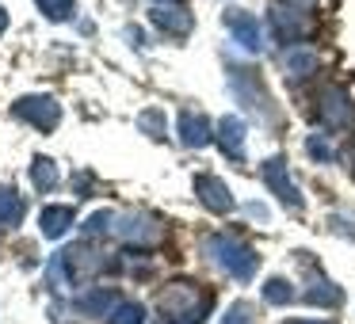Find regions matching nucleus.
Returning a JSON list of instances; mask_svg holds the SVG:
<instances>
[{"label": "nucleus", "mask_w": 355, "mask_h": 324, "mask_svg": "<svg viewBox=\"0 0 355 324\" xmlns=\"http://www.w3.org/2000/svg\"><path fill=\"white\" fill-rule=\"evenodd\" d=\"M39 8L50 19H69L73 16V0H39Z\"/></svg>", "instance_id": "obj_11"}, {"label": "nucleus", "mask_w": 355, "mask_h": 324, "mask_svg": "<svg viewBox=\"0 0 355 324\" xmlns=\"http://www.w3.org/2000/svg\"><path fill=\"white\" fill-rule=\"evenodd\" d=\"M19 115L31 118V123H39V126H54L58 103H50V100H24V103H19Z\"/></svg>", "instance_id": "obj_5"}, {"label": "nucleus", "mask_w": 355, "mask_h": 324, "mask_svg": "<svg viewBox=\"0 0 355 324\" xmlns=\"http://www.w3.org/2000/svg\"><path fill=\"white\" fill-rule=\"evenodd\" d=\"M271 31H275L279 42H302L306 39V16H302V8L275 4L271 8Z\"/></svg>", "instance_id": "obj_1"}, {"label": "nucleus", "mask_w": 355, "mask_h": 324, "mask_svg": "<svg viewBox=\"0 0 355 324\" xmlns=\"http://www.w3.org/2000/svg\"><path fill=\"white\" fill-rule=\"evenodd\" d=\"M286 69H291V77H306V73L313 69V54H309V50L291 54V57H286Z\"/></svg>", "instance_id": "obj_10"}, {"label": "nucleus", "mask_w": 355, "mask_h": 324, "mask_svg": "<svg viewBox=\"0 0 355 324\" xmlns=\"http://www.w3.org/2000/svg\"><path fill=\"white\" fill-rule=\"evenodd\" d=\"M199 191H202V199H207V206H214V210H230V195H225V187L218 183V179L202 176V179H199Z\"/></svg>", "instance_id": "obj_9"}, {"label": "nucleus", "mask_w": 355, "mask_h": 324, "mask_svg": "<svg viewBox=\"0 0 355 324\" xmlns=\"http://www.w3.org/2000/svg\"><path fill=\"white\" fill-rule=\"evenodd\" d=\"M4 24H8V16H4V8H0V31H4Z\"/></svg>", "instance_id": "obj_12"}, {"label": "nucleus", "mask_w": 355, "mask_h": 324, "mask_svg": "<svg viewBox=\"0 0 355 324\" xmlns=\"http://www.w3.org/2000/svg\"><path fill=\"white\" fill-rule=\"evenodd\" d=\"M225 27L237 35V42H241L245 50H260V46H263V42H260V24H256L248 12L230 8V12H225Z\"/></svg>", "instance_id": "obj_3"}, {"label": "nucleus", "mask_w": 355, "mask_h": 324, "mask_svg": "<svg viewBox=\"0 0 355 324\" xmlns=\"http://www.w3.org/2000/svg\"><path fill=\"white\" fill-rule=\"evenodd\" d=\"M321 118L329 126H336V130L352 126L355 111H352V103H347V96L340 92V88H324V92H321Z\"/></svg>", "instance_id": "obj_2"}, {"label": "nucleus", "mask_w": 355, "mask_h": 324, "mask_svg": "<svg viewBox=\"0 0 355 324\" xmlns=\"http://www.w3.org/2000/svg\"><path fill=\"white\" fill-rule=\"evenodd\" d=\"M180 130H184V141H187V145H202V141L210 138L207 118H202V115H191V111H187V115L180 118Z\"/></svg>", "instance_id": "obj_7"}, {"label": "nucleus", "mask_w": 355, "mask_h": 324, "mask_svg": "<svg viewBox=\"0 0 355 324\" xmlns=\"http://www.w3.org/2000/svg\"><path fill=\"white\" fill-rule=\"evenodd\" d=\"M241 138H245L241 118H222V123H218V141H222V149L230 156H241Z\"/></svg>", "instance_id": "obj_6"}, {"label": "nucleus", "mask_w": 355, "mask_h": 324, "mask_svg": "<svg viewBox=\"0 0 355 324\" xmlns=\"http://www.w3.org/2000/svg\"><path fill=\"white\" fill-rule=\"evenodd\" d=\"M268 183L279 191V199H286L291 206H298V195H294L291 179H286V172H283V161H271L268 164Z\"/></svg>", "instance_id": "obj_8"}, {"label": "nucleus", "mask_w": 355, "mask_h": 324, "mask_svg": "<svg viewBox=\"0 0 355 324\" xmlns=\"http://www.w3.org/2000/svg\"><path fill=\"white\" fill-rule=\"evenodd\" d=\"M153 24L161 27V31H168V35H187L191 31V16H187L184 8H176V4H157Z\"/></svg>", "instance_id": "obj_4"}]
</instances>
